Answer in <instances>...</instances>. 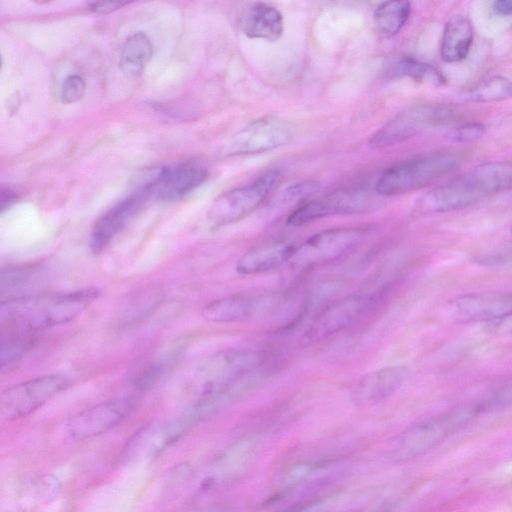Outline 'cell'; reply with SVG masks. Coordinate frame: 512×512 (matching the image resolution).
<instances>
[{
    "label": "cell",
    "mask_w": 512,
    "mask_h": 512,
    "mask_svg": "<svg viewBox=\"0 0 512 512\" xmlns=\"http://www.w3.org/2000/svg\"><path fill=\"white\" fill-rule=\"evenodd\" d=\"M461 162V157L454 153H434L405 160L381 174L375 186L376 193L394 196L422 188L452 173Z\"/></svg>",
    "instance_id": "obj_3"
},
{
    "label": "cell",
    "mask_w": 512,
    "mask_h": 512,
    "mask_svg": "<svg viewBox=\"0 0 512 512\" xmlns=\"http://www.w3.org/2000/svg\"><path fill=\"white\" fill-rule=\"evenodd\" d=\"M494 12L501 16L512 15V0H498L492 4Z\"/></svg>",
    "instance_id": "obj_37"
},
{
    "label": "cell",
    "mask_w": 512,
    "mask_h": 512,
    "mask_svg": "<svg viewBox=\"0 0 512 512\" xmlns=\"http://www.w3.org/2000/svg\"><path fill=\"white\" fill-rule=\"evenodd\" d=\"M254 451V444L248 440L229 447L215 462L209 478V485L229 482L245 470Z\"/></svg>",
    "instance_id": "obj_22"
},
{
    "label": "cell",
    "mask_w": 512,
    "mask_h": 512,
    "mask_svg": "<svg viewBox=\"0 0 512 512\" xmlns=\"http://www.w3.org/2000/svg\"><path fill=\"white\" fill-rule=\"evenodd\" d=\"M483 412L480 401H477L422 420L401 434L389 457L400 462L420 456Z\"/></svg>",
    "instance_id": "obj_2"
},
{
    "label": "cell",
    "mask_w": 512,
    "mask_h": 512,
    "mask_svg": "<svg viewBox=\"0 0 512 512\" xmlns=\"http://www.w3.org/2000/svg\"><path fill=\"white\" fill-rule=\"evenodd\" d=\"M366 233L365 228L341 227L318 232L296 244L289 261L295 269L306 270L335 261L352 251Z\"/></svg>",
    "instance_id": "obj_5"
},
{
    "label": "cell",
    "mask_w": 512,
    "mask_h": 512,
    "mask_svg": "<svg viewBox=\"0 0 512 512\" xmlns=\"http://www.w3.org/2000/svg\"><path fill=\"white\" fill-rule=\"evenodd\" d=\"M318 468V464L312 463H299L291 467L283 478V487L284 489L291 488L305 479H307L311 474L316 472Z\"/></svg>",
    "instance_id": "obj_30"
},
{
    "label": "cell",
    "mask_w": 512,
    "mask_h": 512,
    "mask_svg": "<svg viewBox=\"0 0 512 512\" xmlns=\"http://www.w3.org/2000/svg\"><path fill=\"white\" fill-rule=\"evenodd\" d=\"M487 331L498 336L512 334V313L486 323Z\"/></svg>",
    "instance_id": "obj_34"
},
{
    "label": "cell",
    "mask_w": 512,
    "mask_h": 512,
    "mask_svg": "<svg viewBox=\"0 0 512 512\" xmlns=\"http://www.w3.org/2000/svg\"><path fill=\"white\" fill-rule=\"evenodd\" d=\"M153 54V46L149 37L143 32H136L126 39L121 52L119 65L128 77L140 76Z\"/></svg>",
    "instance_id": "obj_23"
},
{
    "label": "cell",
    "mask_w": 512,
    "mask_h": 512,
    "mask_svg": "<svg viewBox=\"0 0 512 512\" xmlns=\"http://www.w3.org/2000/svg\"><path fill=\"white\" fill-rule=\"evenodd\" d=\"M99 296L95 288L65 293H43L9 298L1 303L2 328L31 332L65 324L83 311Z\"/></svg>",
    "instance_id": "obj_1"
},
{
    "label": "cell",
    "mask_w": 512,
    "mask_h": 512,
    "mask_svg": "<svg viewBox=\"0 0 512 512\" xmlns=\"http://www.w3.org/2000/svg\"><path fill=\"white\" fill-rule=\"evenodd\" d=\"M292 125L276 116H265L252 121L236 132L225 144L227 156L258 154L274 150L290 142Z\"/></svg>",
    "instance_id": "obj_7"
},
{
    "label": "cell",
    "mask_w": 512,
    "mask_h": 512,
    "mask_svg": "<svg viewBox=\"0 0 512 512\" xmlns=\"http://www.w3.org/2000/svg\"><path fill=\"white\" fill-rule=\"evenodd\" d=\"M392 73L406 76L415 81L427 82L436 86L445 84L443 75L432 65L411 57H403L394 63Z\"/></svg>",
    "instance_id": "obj_27"
},
{
    "label": "cell",
    "mask_w": 512,
    "mask_h": 512,
    "mask_svg": "<svg viewBox=\"0 0 512 512\" xmlns=\"http://www.w3.org/2000/svg\"><path fill=\"white\" fill-rule=\"evenodd\" d=\"M207 175V170L202 165L184 162L160 169L144 187L150 197L160 201H173L201 185Z\"/></svg>",
    "instance_id": "obj_13"
},
{
    "label": "cell",
    "mask_w": 512,
    "mask_h": 512,
    "mask_svg": "<svg viewBox=\"0 0 512 512\" xmlns=\"http://www.w3.org/2000/svg\"><path fill=\"white\" fill-rule=\"evenodd\" d=\"M374 302L371 294H353L335 300L315 317L307 331L311 340L333 335L358 320Z\"/></svg>",
    "instance_id": "obj_11"
},
{
    "label": "cell",
    "mask_w": 512,
    "mask_h": 512,
    "mask_svg": "<svg viewBox=\"0 0 512 512\" xmlns=\"http://www.w3.org/2000/svg\"><path fill=\"white\" fill-rule=\"evenodd\" d=\"M18 196L17 194L11 190L10 188H2L1 189V212H4L8 209L16 200Z\"/></svg>",
    "instance_id": "obj_36"
},
{
    "label": "cell",
    "mask_w": 512,
    "mask_h": 512,
    "mask_svg": "<svg viewBox=\"0 0 512 512\" xmlns=\"http://www.w3.org/2000/svg\"><path fill=\"white\" fill-rule=\"evenodd\" d=\"M36 332L15 328H2L1 334V367L16 363L32 346Z\"/></svg>",
    "instance_id": "obj_25"
},
{
    "label": "cell",
    "mask_w": 512,
    "mask_h": 512,
    "mask_svg": "<svg viewBox=\"0 0 512 512\" xmlns=\"http://www.w3.org/2000/svg\"><path fill=\"white\" fill-rule=\"evenodd\" d=\"M473 42V28L468 18L452 16L445 24L440 56L446 63H456L465 59Z\"/></svg>",
    "instance_id": "obj_21"
},
{
    "label": "cell",
    "mask_w": 512,
    "mask_h": 512,
    "mask_svg": "<svg viewBox=\"0 0 512 512\" xmlns=\"http://www.w3.org/2000/svg\"><path fill=\"white\" fill-rule=\"evenodd\" d=\"M409 369L395 364L364 375L353 388L352 397L357 403L379 402L395 393L406 381Z\"/></svg>",
    "instance_id": "obj_17"
},
{
    "label": "cell",
    "mask_w": 512,
    "mask_h": 512,
    "mask_svg": "<svg viewBox=\"0 0 512 512\" xmlns=\"http://www.w3.org/2000/svg\"><path fill=\"white\" fill-rule=\"evenodd\" d=\"M127 2H112V1H102V2H91L88 4L89 9L98 14H107L114 10H117L124 5H126Z\"/></svg>",
    "instance_id": "obj_35"
},
{
    "label": "cell",
    "mask_w": 512,
    "mask_h": 512,
    "mask_svg": "<svg viewBox=\"0 0 512 512\" xmlns=\"http://www.w3.org/2000/svg\"><path fill=\"white\" fill-rule=\"evenodd\" d=\"M316 189L317 186L315 183H298L293 186H290L285 191H283V193L280 195L279 200L281 203H291L293 201L308 197Z\"/></svg>",
    "instance_id": "obj_32"
},
{
    "label": "cell",
    "mask_w": 512,
    "mask_h": 512,
    "mask_svg": "<svg viewBox=\"0 0 512 512\" xmlns=\"http://www.w3.org/2000/svg\"><path fill=\"white\" fill-rule=\"evenodd\" d=\"M69 384L66 376L50 374L11 386L0 395V418L3 421L22 418L65 390Z\"/></svg>",
    "instance_id": "obj_6"
},
{
    "label": "cell",
    "mask_w": 512,
    "mask_h": 512,
    "mask_svg": "<svg viewBox=\"0 0 512 512\" xmlns=\"http://www.w3.org/2000/svg\"><path fill=\"white\" fill-rule=\"evenodd\" d=\"M239 27L248 38L276 41L283 34L284 21L276 7L257 2L242 11Z\"/></svg>",
    "instance_id": "obj_19"
},
{
    "label": "cell",
    "mask_w": 512,
    "mask_h": 512,
    "mask_svg": "<svg viewBox=\"0 0 512 512\" xmlns=\"http://www.w3.org/2000/svg\"><path fill=\"white\" fill-rule=\"evenodd\" d=\"M484 199L463 176L424 194L416 203L420 213H443L471 206Z\"/></svg>",
    "instance_id": "obj_16"
},
{
    "label": "cell",
    "mask_w": 512,
    "mask_h": 512,
    "mask_svg": "<svg viewBox=\"0 0 512 512\" xmlns=\"http://www.w3.org/2000/svg\"><path fill=\"white\" fill-rule=\"evenodd\" d=\"M296 244L286 241H271L256 245L244 252L236 263L241 275H257L272 271L291 260Z\"/></svg>",
    "instance_id": "obj_18"
},
{
    "label": "cell",
    "mask_w": 512,
    "mask_h": 512,
    "mask_svg": "<svg viewBox=\"0 0 512 512\" xmlns=\"http://www.w3.org/2000/svg\"><path fill=\"white\" fill-rule=\"evenodd\" d=\"M275 300L271 294H232L207 303L202 308L201 315L213 323L244 322L266 313L272 308Z\"/></svg>",
    "instance_id": "obj_10"
},
{
    "label": "cell",
    "mask_w": 512,
    "mask_h": 512,
    "mask_svg": "<svg viewBox=\"0 0 512 512\" xmlns=\"http://www.w3.org/2000/svg\"><path fill=\"white\" fill-rule=\"evenodd\" d=\"M411 12L407 1H385L380 3L373 13L377 32L383 37L397 34L407 22Z\"/></svg>",
    "instance_id": "obj_24"
},
{
    "label": "cell",
    "mask_w": 512,
    "mask_h": 512,
    "mask_svg": "<svg viewBox=\"0 0 512 512\" xmlns=\"http://www.w3.org/2000/svg\"><path fill=\"white\" fill-rule=\"evenodd\" d=\"M451 112L443 106L418 105L411 107L380 128L371 138L373 147H386L414 137L430 126L443 122Z\"/></svg>",
    "instance_id": "obj_9"
},
{
    "label": "cell",
    "mask_w": 512,
    "mask_h": 512,
    "mask_svg": "<svg viewBox=\"0 0 512 512\" xmlns=\"http://www.w3.org/2000/svg\"><path fill=\"white\" fill-rule=\"evenodd\" d=\"M462 176L483 198L512 190V160L484 163Z\"/></svg>",
    "instance_id": "obj_20"
},
{
    "label": "cell",
    "mask_w": 512,
    "mask_h": 512,
    "mask_svg": "<svg viewBox=\"0 0 512 512\" xmlns=\"http://www.w3.org/2000/svg\"><path fill=\"white\" fill-rule=\"evenodd\" d=\"M332 503L333 497H322L295 504L280 512H327Z\"/></svg>",
    "instance_id": "obj_33"
},
{
    "label": "cell",
    "mask_w": 512,
    "mask_h": 512,
    "mask_svg": "<svg viewBox=\"0 0 512 512\" xmlns=\"http://www.w3.org/2000/svg\"><path fill=\"white\" fill-rule=\"evenodd\" d=\"M486 133V127L480 122H468L452 133V138L457 142H473L482 138Z\"/></svg>",
    "instance_id": "obj_31"
},
{
    "label": "cell",
    "mask_w": 512,
    "mask_h": 512,
    "mask_svg": "<svg viewBox=\"0 0 512 512\" xmlns=\"http://www.w3.org/2000/svg\"><path fill=\"white\" fill-rule=\"evenodd\" d=\"M511 230H512V227H511Z\"/></svg>",
    "instance_id": "obj_38"
},
{
    "label": "cell",
    "mask_w": 512,
    "mask_h": 512,
    "mask_svg": "<svg viewBox=\"0 0 512 512\" xmlns=\"http://www.w3.org/2000/svg\"><path fill=\"white\" fill-rule=\"evenodd\" d=\"M280 177V172L272 169L263 173L252 183L221 194L209 208V222L213 227H221L245 218L266 199Z\"/></svg>",
    "instance_id": "obj_4"
},
{
    "label": "cell",
    "mask_w": 512,
    "mask_h": 512,
    "mask_svg": "<svg viewBox=\"0 0 512 512\" xmlns=\"http://www.w3.org/2000/svg\"><path fill=\"white\" fill-rule=\"evenodd\" d=\"M472 102H495L512 97V81L502 76L491 77L467 91L464 96Z\"/></svg>",
    "instance_id": "obj_26"
},
{
    "label": "cell",
    "mask_w": 512,
    "mask_h": 512,
    "mask_svg": "<svg viewBox=\"0 0 512 512\" xmlns=\"http://www.w3.org/2000/svg\"><path fill=\"white\" fill-rule=\"evenodd\" d=\"M129 399H115L96 404L76 414L68 423L74 440H86L107 432L121 423L131 412Z\"/></svg>",
    "instance_id": "obj_12"
},
{
    "label": "cell",
    "mask_w": 512,
    "mask_h": 512,
    "mask_svg": "<svg viewBox=\"0 0 512 512\" xmlns=\"http://www.w3.org/2000/svg\"><path fill=\"white\" fill-rule=\"evenodd\" d=\"M150 197L142 186L102 215L90 234V249L100 253L129 224Z\"/></svg>",
    "instance_id": "obj_15"
},
{
    "label": "cell",
    "mask_w": 512,
    "mask_h": 512,
    "mask_svg": "<svg viewBox=\"0 0 512 512\" xmlns=\"http://www.w3.org/2000/svg\"><path fill=\"white\" fill-rule=\"evenodd\" d=\"M457 322L488 323L512 313V293H471L459 296L448 305Z\"/></svg>",
    "instance_id": "obj_14"
},
{
    "label": "cell",
    "mask_w": 512,
    "mask_h": 512,
    "mask_svg": "<svg viewBox=\"0 0 512 512\" xmlns=\"http://www.w3.org/2000/svg\"><path fill=\"white\" fill-rule=\"evenodd\" d=\"M371 207L372 198L365 191L339 190L307 200L288 216L286 223L298 227L329 216L365 212Z\"/></svg>",
    "instance_id": "obj_8"
},
{
    "label": "cell",
    "mask_w": 512,
    "mask_h": 512,
    "mask_svg": "<svg viewBox=\"0 0 512 512\" xmlns=\"http://www.w3.org/2000/svg\"><path fill=\"white\" fill-rule=\"evenodd\" d=\"M480 401L485 412L512 404V376L504 380Z\"/></svg>",
    "instance_id": "obj_28"
},
{
    "label": "cell",
    "mask_w": 512,
    "mask_h": 512,
    "mask_svg": "<svg viewBox=\"0 0 512 512\" xmlns=\"http://www.w3.org/2000/svg\"><path fill=\"white\" fill-rule=\"evenodd\" d=\"M86 91V83L82 76L71 74L67 76L60 90L61 101L65 104H71L83 98Z\"/></svg>",
    "instance_id": "obj_29"
}]
</instances>
